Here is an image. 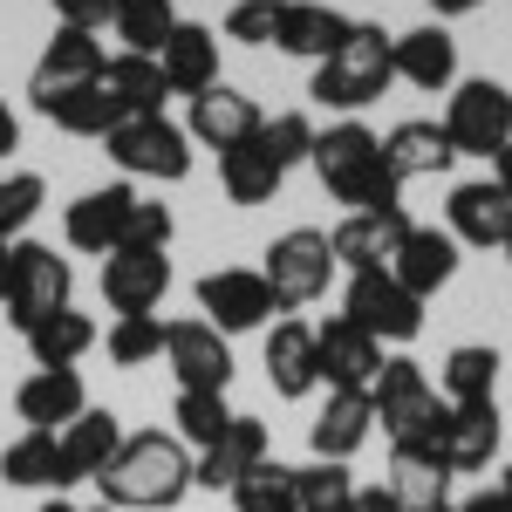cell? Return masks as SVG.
I'll return each instance as SVG.
<instances>
[{
    "instance_id": "3",
    "label": "cell",
    "mask_w": 512,
    "mask_h": 512,
    "mask_svg": "<svg viewBox=\"0 0 512 512\" xmlns=\"http://www.w3.org/2000/svg\"><path fill=\"white\" fill-rule=\"evenodd\" d=\"M396 35H383L376 21H355V35L328 55V62H315V82H308V96H315L321 110H369L383 89L396 82Z\"/></svg>"
},
{
    "instance_id": "34",
    "label": "cell",
    "mask_w": 512,
    "mask_h": 512,
    "mask_svg": "<svg viewBox=\"0 0 512 512\" xmlns=\"http://www.w3.org/2000/svg\"><path fill=\"white\" fill-rule=\"evenodd\" d=\"M103 89L123 103V117H164V69L158 55H110V69H103Z\"/></svg>"
},
{
    "instance_id": "16",
    "label": "cell",
    "mask_w": 512,
    "mask_h": 512,
    "mask_svg": "<svg viewBox=\"0 0 512 512\" xmlns=\"http://www.w3.org/2000/svg\"><path fill=\"white\" fill-rule=\"evenodd\" d=\"M130 205H137V192L130 185H96V192H82L69 212H62V239L76 246V253H117L123 246V219H130Z\"/></svg>"
},
{
    "instance_id": "45",
    "label": "cell",
    "mask_w": 512,
    "mask_h": 512,
    "mask_svg": "<svg viewBox=\"0 0 512 512\" xmlns=\"http://www.w3.org/2000/svg\"><path fill=\"white\" fill-rule=\"evenodd\" d=\"M274 35H280V0H233V14H226V41L267 48Z\"/></svg>"
},
{
    "instance_id": "5",
    "label": "cell",
    "mask_w": 512,
    "mask_h": 512,
    "mask_svg": "<svg viewBox=\"0 0 512 512\" xmlns=\"http://www.w3.org/2000/svg\"><path fill=\"white\" fill-rule=\"evenodd\" d=\"M444 137L458 158H499L512 144V89L492 76H472L444 103Z\"/></svg>"
},
{
    "instance_id": "32",
    "label": "cell",
    "mask_w": 512,
    "mask_h": 512,
    "mask_svg": "<svg viewBox=\"0 0 512 512\" xmlns=\"http://www.w3.org/2000/svg\"><path fill=\"white\" fill-rule=\"evenodd\" d=\"M62 437V472H69V485H82V478H96L110 458H117V444H123V424L110 417V410H82L69 431H55Z\"/></svg>"
},
{
    "instance_id": "51",
    "label": "cell",
    "mask_w": 512,
    "mask_h": 512,
    "mask_svg": "<svg viewBox=\"0 0 512 512\" xmlns=\"http://www.w3.org/2000/svg\"><path fill=\"white\" fill-rule=\"evenodd\" d=\"M7 274H14V246L0 239V301H7Z\"/></svg>"
},
{
    "instance_id": "57",
    "label": "cell",
    "mask_w": 512,
    "mask_h": 512,
    "mask_svg": "<svg viewBox=\"0 0 512 512\" xmlns=\"http://www.w3.org/2000/svg\"><path fill=\"white\" fill-rule=\"evenodd\" d=\"M437 512H451V506H437Z\"/></svg>"
},
{
    "instance_id": "25",
    "label": "cell",
    "mask_w": 512,
    "mask_h": 512,
    "mask_svg": "<svg viewBox=\"0 0 512 512\" xmlns=\"http://www.w3.org/2000/svg\"><path fill=\"white\" fill-rule=\"evenodd\" d=\"M267 383H274V396H287V403H301V396L321 390L315 328H308V321H274V335H267Z\"/></svg>"
},
{
    "instance_id": "23",
    "label": "cell",
    "mask_w": 512,
    "mask_h": 512,
    "mask_svg": "<svg viewBox=\"0 0 512 512\" xmlns=\"http://www.w3.org/2000/svg\"><path fill=\"white\" fill-rule=\"evenodd\" d=\"M437 451H444L451 472H485L499 458V403H451L444 431H437Z\"/></svg>"
},
{
    "instance_id": "31",
    "label": "cell",
    "mask_w": 512,
    "mask_h": 512,
    "mask_svg": "<svg viewBox=\"0 0 512 512\" xmlns=\"http://www.w3.org/2000/svg\"><path fill=\"white\" fill-rule=\"evenodd\" d=\"M0 478L21 485V492H69V472H62V437L55 431H21L7 451H0Z\"/></svg>"
},
{
    "instance_id": "14",
    "label": "cell",
    "mask_w": 512,
    "mask_h": 512,
    "mask_svg": "<svg viewBox=\"0 0 512 512\" xmlns=\"http://www.w3.org/2000/svg\"><path fill=\"white\" fill-rule=\"evenodd\" d=\"M451 465H444V451H437L431 437H403L390 444V492L403 512H437L444 506V492H451Z\"/></svg>"
},
{
    "instance_id": "18",
    "label": "cell",
    "mask_w": 512,
    "mask_h": 512,
    "mask_svg": "<svg viewBox=\"0 0 512 512\" xmlns=\"http://www.w3.org/2000/svg\"><path fill=\"white\" fill-rule=\"evenodd\" d=\"M103 69H110V55H103V41L89 35V28H55V41L41 48V62H35V82H28V96H55V89L103 82Z\"/></svg>"
},
{
    "instance_id": "26",
    "label": "cell",
    "mask_w": 512,
    "mask_h": 512,
    "mask_svg": "<svg viewBox=\"0 0 512 512\" xmlns=\"http://www.w3.org/2000/svg\"><path fill=\"white\" fill-rule=\"evenodd\" d=\"M369 431H376V410H369V390H328V403H321L315 417V458H328V465H349L355 451L369 444Z\"/></svg>"
},
{
    "instance_id": "15",
    "label": "cell",
    "mask_w": 512,
    "mask_h": 512,
    "mask_svg": "<svg viewBox=\"0 0 512 512\" xmlns=\"http://www.w3.org/2000/svg\"><path fill=\"white\" fill-rule=\"evenodd\" d=\"M260 103L246 96V89H233V82H212L205 96H192V144H212V151H233V144H253L260 137Z\"/></svg>"
},
{
    "instance_id": "36",
    "label": "cell",
    "mask_w": 512,
    "mask_h": 512,
    "mask_svg": "<svg viewBox=\"0 0 512 512\" xmlns=\"http://www.w3.org/2000/svg\"><path fill=\"white\" fill-rule=\"evenodd\" d=\"M280 178H287V171L260 151V137H253V144H233V151H219V185H226L233 205H267V198L280 192Z\"/></svg>"
},
{
    "instance_id": "13",
    "label": "cell",
    "mask_w": 512,
    "mask_h": 512,
    "mask_svg": "<svg viewBox=\"0 0 512 512\" xmlns=\"http://www.w3.org/2000/svg\"><path fill=\"white\" fill-rule=\"evenodd\" d=\"M410 233V212L390 205V212H349L335 233H328V253H335V267H349V274H376V267H390L396 246Z\"/></svg>"
},
{
    "instance_id": "38",
    "label": "cell",
    "mask_w": 512,
    "mask_h": 512,
    "mask_svg": "<svg viewBox=\"0 0 512 512\" xmlns=\"http://www.w3.org/2000/svg\"><path fill=\"white\" fill-rule=\"evenodd\" d=\"M233 506L239 512H301V472L280 465V458H260V465L233 485Z\"/></svg>"
},
{
    "instance_id": "24",
    "label": "cell",
    "mask_w": 512,
    "mask_h": 512,
    "mask_svg": "<svg viewBox=\"0 0 512 512\" xmlns=\"http://www.w3.org/2000/svg\"><path fill=\"white\" fill-rule=\"evenodd\" d=\"M390 274L417 301H431L437 287H451V274H458V239L444 233V226H410L403 246H396V260H390Z\"/></svg>"
},
{
    "instance_id": "47",
    "label": "cell",
    "mask_w": 512,
    "mask_h": 512,
    "mask_svg": "<svg viewBox=\"0 0 512 512\" xmlns=\"http://www.w3.org/2000/svg\"><path fill=\"white\" fill-rule=\"evenodd\" d=\"M349 512H403V506H396V492H390V485H355Z\"/></svg>"
},
{
    "instance_id": "11",
    "label": "cell",
    "mask_w": 512,
    "mask_h": 512,
    "mask_svg": "<svg viewBox=\"0 0 512 512\" xmlns=\"http://www.w3.org/2000/svg\"><path fill=\"white\" fill-rule=\"evenodd\" d=\"M164 362L178 376V390H219L233 383V342L212 321H164Z\"/></svg>"
},
{
    "instance_id": "33",
    "label": "cell",
    "mask_w": 512,
    "mask_h": 512,
    "mask_svg": "<svg viewBox=\"0 0 512 512\" xmlns=\"http://www.w3.org/2000/svg\"><path fill=\"white\" fill-rule=\"evenodd\" d=\"M89 349H96V321L82 315L76 301L28 328V355H35V369H76Z\"/></svg>"
},
{
    "instance_id": "35",
    "label": "cell",
    "mask_w": 512,
    "mask_h": 512,
    "mask_svg": "<svg viewBox=\"0 0 512 512\" xmlns=\"http://www.w3.org/2000/svg\"><path fill=\"white\" fill-rule=\"evenodd\" d=\"M444 383V403H499V349L485 342H458L437 369Z\"/></svg>"
},
{
    "instance_id": "8",
    "label": "cell",
    "mask_w": 512,
    "mask_h": 512,
    "mask_svg": "<svg viewBox=\"0 0 512 512\" xmlns=\"http://www.w3.org/2000/svg\"><path fill=\"white\" fill-rule=\"evenodd\" d=\"M342 315H349L355 328H369L376 342H417V335H424V301H417L390 267H376V274H349Z\"/></svg>"
},
{
    "instance_id": "7",
    "label": "cell",
    "mask_w": 512,
    "mask_h": 512,
    "mask_svg": "<svg viewBox=\"0 0 512 512\" xmlns=\"http://www.w3.org/2000/svg\"><path fill=\"white\" fill-rule=\"evenodd\" d=\"M103 144H110L117 171H130V178L178 185V178L192 171V130H185V123H171V117H123Z\"/></svg>"
},
{
    "instance_id": "40",
    "label": "cell",
    "mask_w": 512,
    "mask_h": 512,
    "mask_svg": "<svg viewBox=\"0 0 512 512\" xmlns=\"http://www.w3.org/2000/svg\"><path fill=\"white\" fill-rule=\"evenodd\" d=\"M315 137H321V130H315V117H308V110H280V117L260 123V151H267L280 171H294V164L315 158Z\"/></svg>"
},
{
    "instance_id": "50",
    "label": "cell",
    "mask_w": 512,
    "mask_h": 512,
    "mask_svg": "<svg viewBox=\"0 0 512 512\" xmlns=\"http://www.w3.org/2000/svg\"><path fill=\"white\" fill-rule=\"evenodd\" d=\"M492 185H499V192L512 198V144H506V151H499V158H492Z\"/></svg>"
},
{
    "instance_id": "10",
    "label": "cell",
    "mask_w": 512,
    "mask_h": 512,
    "mask_svg": "<svg viewBox=\"0 0 512 512\" xmlns=\"http://www.w3.org/2000/svg\"><path fill=\"white\" fill-rule=\"evenodd\" d=\"M198 315L212 321L219 335H246V328H267L280 315V301H274V287H267V274L219 267V274L198 280Z\"/></svg>"
},
{
    "instance_id": "54",
    "label": "cell",
    "mask_w": 512,
    "mask_h": 512,
    "mask_svg": "<svg viewBox=\"0 0 512 512\" xmlns=\"http://www.w3.org/2000/svg\"><path fill=\"white\" fill-rule=\"evenodd\" d=\"M499 253H506V260H512V233H506V246H499Z\"/></svg>"
},
{
    "instance_id": "12",
    "label": "cell",
    "mask_w": 512,
    "mask_h": 512,
    "mask_svg": "<svg viewBox=\"0 0 512 512\" xmlns=\"http://www.w3.org/2000/svg\"><path fill=\"white\" fill-rule=\"evenodd\" d=\"M315 362H321V383L328 390H369L376 369H383V342L369 328H355L349 315H328L315 328Z\"/></svg>"
},
{
    "instance_id": "27",
    "label": "cell",
    "mask_w": 512,
    "mask_h": 512,
    "mask_svg": "<svg viewBox=\"0 0 512 512\" xmlns=\"http://www.w3.org/2000/svg\"><path fill=\"white\" fill-rule=\"evenodd\" d=\"M396 82H410V89H458V41L444 35V28H410V35H396Z\"/></svg>"
},
{
    "instance_id": "30",
    "label": "cell",
    "mask_w": 512,
    "mask_h": 512,
    "mask_svg": "<svg viewBox=\"0 0 512 512\" xmlns=\"http://www.w3.org/2000/svg\"><path fill=\"white\" fill-rule=\"evenodd\" d=\"M383 158H390L396 171V185H410V178H437V171H451V137H444V123L431 117H410V123H396L390 137H383Z\"/></svg>"
},
{
    "instance_id": "44",
    "label": "cell",
    "mask_w": 512,
    "mask_h": 512,
    "mask_svg": "<svg viewBox=\"0 0 512 512\" xmlns=\"http://www.w3.org/2000/svg\"><path fill=\"white\" fill-rule=\"evenodd\" d=\"M123 246H130V253H164V246H171V205L137 198L130 219H123ZM123 246H117V253H123Z\"/></svg>"
},
{
    "instance_id": "55",
    "label": "cell",
    "mask_w": 512,
    "mask_h": 512,
    "mask_svg": "<svg viewBox=\"0 0 512 512\" xmlns=\"http://www.w3.org/2000/svg\"><path fill=\"white\" fill-rule=\"evenodd\" d=\"M499 485H506V492H512V472H506V478H499Z\"/></svg>"
},
{
    "instance_id": "17",
    "label": "cell",
    "mask_w": 512,
    "mask_h": 512,
    "mask_svg": "<svg viewBox=\"0 0 512 512\" xmlns=\"http://www.w3.org/2000/svg\"><path fill=\"white\" fill-rule=\"evenodd\" d=\"M164 294H171V260L164 253H110L103 260V301L110 315H151Z\"/></svg>"
},
{
    "instance_id": "53",
    "label": "cell",
    "mask_w": 512,
    "mask_h": 512,
    "mask_svg": "<svg viewBox=\"0 0 512 512\" xmlns=\"http://www.w3.org/2000/svg\"><path fill=\"white\" fill-rule=\"evenodd\" d=\"M41 512H76V506H69V499H62V492H55V499H48V506H41Z\"/></svg>"
},
{
    "instance_id": "19",
    "label": "cell",
    "mask_w": 512,
    "mask_h": 512,
    "mask_svg": "<svg viewBox=\"0 0 512 512\" xmlns=\"http://www.w3.org/2000/svg\"><path fill=\"white\" fill-rule=\"evenodd\" d=\"M444 233L458 239V246H506L512 233V198L492 185V178H478V185H458L451 205H444Z\"/></svg>"
},
{
    "instance_id": "20",
    "label": "cell",
    "mask_w": 512,
    "mask_h": 512,
    "mask_svg": "<svg viewBox=\"0 0 512 512\" xmlns=\"http://www.w3.org/2000/svg\"><path fill=\"white\" fill-rule=\"evenodd\" d=\"M14 410H21L28 431H69L82 410H89L82 369H35V376L14 390Z\"/></svg>"
},
{
    "instance_id": "21",
    "label": "cell",
    "mask_w": 512,
    "mask_h": 512,
    "mask_svg": "<svg viewBox=\"0 0 512 512\" xmlns=\"http://www.w3.org/2000/svg\"><path fill=\"white\" fill-rule=\"evenodd\" d=\"M158 69H164V89L171 96H205L219 82V35L205 21H178L171 41L158 48Z\"/></svg>"
},
{
    "instance_id": "52",
    "label": "cell",
    "mask_w": 512,
    "mask_h": 512,
    "mask_svg": "<svg viewBox=\"0 0 512 512\" xmlns=\"http://www.w3.org/2000/svg\"><path fill=\"white\" fill-rule=\"evenodd\" d=\"M437 14H472V7H485V0H431Z\"/></svg>"
},
{
    "instance_id": "6",
    "label": "cell",
    "mask_w": 512,
    "mask_h": 512,
    "mask_svg": "<svg viewBox=\"0 0 512 512\" xmlns=\"http://www.w3.org/2000/svg\"><path fill=\"white\" fill-rule=\"evenodd\" d=\"M69 294H76V274H69V260L55 253V246H41V239H14V274H7V321L28 335L35 321H48L55 308H69Z\"/></svg>"
},
{
    "instance_id": "48",
    "label": "cell",
    "mask_w": 512,
    "mask_h": 512,
    "mask_svg": "<svg viewBox=\"0 0 512 512\" xmlns=\"http://www.w3.org/2000/svg\"><path fill=\"white\" fill-rule=\"evenodd\" d=\"M451 512H512V492L506 485H485V492H472L465 506H451Z\"/></svg>"
},
{
    "instance_id": "46",
    "label": "cell",
    "mask_w": 512,
    "mask_h": 512,
    "mask_svg": "<svg viewBox=\"0 0 512 512\" xmlns=\"http://www.w3.org/2000/svg\"><path fill=\"white\" fill-rule=\"evenodd\" d=\"M55 21L96 35V28H110V21H117V0H55Z\"/></svg>"
},
{
    "instance_id": "29",
    "label": "cell",
    "mask_w": 512,
    "mask_h": 512,
    "mask_svg": "<svg viewBox=\"0 0 512 512\" xmlns=\"http://www.w3.org/2000/svg\"><path fill=\"white\" fill-rule=\"evenodd\" d=\"M260 458H267V424H260V417H233L212 451H198V485H205V492H233Z\"/></svg>"
},
{
    "instance_id": "22",
    "label": "cell",
    "mask_w": 512,
    "mask_h": 512,
    "mask_svg": "<svg viewBox=\"0 0 512 512\" xmlns=\"http://www.w3.org/2000/svg\"><path fill=\"white\" fill-rule=\"evenodd\" d=\"M349 35H355V21H349V14H335L328 0H280L274 48H287V55H301V62H328Z\"/></svg>"
},
{
    "instance_id": "43",
    "label": "cell",
    "mask_w": 512,
    "mask_h": 512,
    "mask_svg": "<svg viewBox=\"0 0 512 512\" xmlns=\"http://www.w3.org/2000/svg\"><path fill=\"white\" fill-rule=\"evenodd\" d=\"M41 198H48V185H41L35 171H0V239H7V246H14V233L41 212Z\"/></svg>"
},
{
    "instance_id": "37",
    "label": "cell",
    "mask_w": 512,
    "mask_h": 512,
    "mask_svg": "<svg viewBox=\"0 0 512 512\" xmlns=\"http://www.w3.org/2000/svg\"><path fill=\"white\" fill-rule=\"evenodd\" d=\"M233 417H239V410L219 390H178V410H171V424H178V431H171V437H178L185 451H212V444L226 437Z\"/></svg>"
},
{
    "instance_id": "4",
    "label": "cell",
    "mask_w": 512,
    "mask_h": 512,
    "mask_svg": "<svg viewBox=\"0 0 512 512\" xmlns=\"http://www.w3.org/2000/svg\"><path fill=\"white\" fill-rule=\"evenodd\" d=\"M369 410H376V424L390 431V444L403 437H431L444 431V396L437 383L424 376V362H410V355H383V369H376V383H369Z\"/></svg>"
},
{
    "instance_id": "56",
    "label": "cell",
    "mask_w": 512,
    "mask_h": 512,
    "mask_svg": "<svg viewBox=\"0 0 512 512\" xmlns=\"http://www.w3.org/2000/svg\"><path fill=\"white\" fill-rule=\"evenodd\" d=\"M96 512H117V506H96Z\"/></svg>"
},
{
    "instance_id": "28",
    "label": "cell",
    "mask_w": 512,
    "mask_h": 512,
    "mask_svg": "<svg viewBox=\"0 0 512 512\" xmlns=\"http://www.w3.org/2000/svg\"><path fill=\"white\" fill-rule=\"evenodd\" d=\"M41 117L55 123V130H69V137H110L123 123V103L103 89V82H82V89H55V96H28Z\"/></svg>"
},
{
    "instance_id": "1",
    "label": "cell",
    "mask_w": 512,
    "mask_h": 512,
    "mask_svg": "<svg viewBox=\"0 0 512 512\" xmlns=\"http://www.w3.org/2000/svg\"><path fill=\"white\" fill-rule=\"evenodd\" d=\"M103 506L117 512H171L198 485V458L171 431H130L117 444V458L96 472Z\"/></svg>"
},
{
    "instance_id": "9",
    "label": "cell",
    "mask_w": 512,
    "mask_h": 512,
    "mask_svg": "<svg viewBox=\"0 0 512 512\" xmlns=\"http://www.w3.org/2000/svg\"><path fill=\"white\" fill-rule=\"evenodd\" d=\"M267 287H274L280 308H308V301H321L328 294V280H335V253H328V233H315V226H294V233H280L274 246H267Z\"/></svg>"
},
{
    "instance_id": "2",
    "label": "cell",
    "mask_w": 512,
    "mask_h": 512,
    "mask_svg": "<svg viewBox=\"0 0 512 512\" xmlns=\"http://www.w3.org/2000/svg\"><path fill=\"white\" fill-rule=\"evenodd\" d=\"M315 178L328 185V198L335 205H349V212H390V205H403V185H396L390 158H383V137L369 130V123H328L315 137Z\"/></svg>"
},
{
    "instance_id": "41",
    "label": "cell",
    "mask_w": 512,
    "mask_h": 512,
    "mask_svg": "<svg viewBox=\"0 0 512 512\" xmlns=\"http://www.w3.org/2000/svg\"><path fill=\"white\" fill-rule=\"evenodd\" d=\"M164 355V321L158 315H117L110 321V362L117 369H144Z\"/></svg>"
},
{
    "instance_id": "39",
    "label": "cell",
    "mask_w": 512,
    "mask_h": 512,
    "mask_svg": "<svg viewBox=\"0 0 512 512\" xmlns=\"http://www.w3.org/2000/svg\"><path fill=\"white\" fill-rule=\"evenodd\" d=\"M117 41L123 55H158L164 41H171V28H178V14H171V0H117Z\"/></svg>"
},
{
    "instance_id": "42",
    "label": "cell",
    "mask_w": 512,
    "mask_h": 512,
    "mask_svg": "<svg viewBox=\"0 0 512 512\" xmlns=\"http://www.w3.org/2000/svg\"><path fill=\"white\" fill-rule=\"evenodd\" d=\"M349 499H355L349 465H328V458L301 465V512H349Z\"/></svg>"
},
{
    "instance_id": "49",
    "label": "cell",
    "mask_w": 512,
    "mask_h": 512,
    "mask_svg": "<svg viewBox=\"0 0 512 512\" xmlns=\"http://www.w3.org/2000/svg\"><path fill=\"white\" fill-rule=\"evenodd\" d=\"M7 151H21V123H14V110L0 103V158H7Z\"/></svg>"
}]
</instances>
